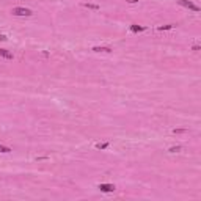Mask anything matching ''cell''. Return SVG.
I'll return each instance as SVG.
<instances>
[{
    "instance_id": "7",
    "label": "cell",
    "mask_w": 201,
    "mask_h": 201,
    "mask_svg": "<svg viewBox=\"0 0 201 201\" xmlns=\"http://www.w3.org/2000/svg\"><path fill=\"white\" fill-rule=\"evenodd\" d=\"M85 8H91V9H99V5H94V3H83Z\"/></svg>"
},
{
    "instance_id": "9",
    "label": "cell",
    "mask_w": 201,
    "mask_h": 201,
    "mask_svg": "<svg viewBox=\"0 0 201 201\" xmlns=\"http://www.w3.org/2000/svg\"><path fill=\"white\" fill-rule=\"evenodd\" d=\"M0 152H5V154H8V152H11V149H9L8 146H3V145H0Z\"/></svg>"
},
{
    "instance_id": "3",
    "label": "cell",
    "mask_w": 201,
    "mask_h": 201,
    "mask_svg": "<svg viewBox=\"0 0 201 201\" xmlns=\"http://www.w3.org/2000/svg\"><path fill=\"white\" fill-rule=\"evenodd\" d=\"M98 189L104 193H110V192H115V185L113 184H99Z\"/></svg>"
},
{
    "instance_id": "1",
    "label": "cell",
    "mask_w": 201,
    "mask_h": 201,
    "mask_svg": "<svg viewBox=\"0 0 201 201\" xmlns=\"http://www.w3.org/2000/svg\"><path fill=\"white\" fill-rule=\"evenodd\" d=\"M13 14L14 16H25V18H28V16H32V9L28 8H22V6H16V8H13Z\"/></svg>"
},
{
    "instance_id": "13",
    "label": "cell",
    "mask_w": 201,
    "mask_h": 201,
    "mask_svg": "<svg viewBox=\"0 0 201 201\" xmlns=\"http://www.w3.org/2000/svg\"><path fill=\"white\" fill-rule=\"evenodd\" d=\"M6 39H8V38H6L5 35H0V41H6Z\"/></svg>"
},
{
    "instance_id": "10",
    "label": "cell",
    "mask_w": 201,
    "mask_h": 201,
    "mask_svg": "<svg viewBox=\"0 0 201 201\" xmlns=\"http://www.w3.org/2000/svg\"><path fill=\"white\" fill-rule=\"evenodd\" d=\"M107 146H109V143H98V145H96V148H98V149H105Z\"/></svg>"
},
{
    "instance_id": "12",
    "label": "cell",
    "mask_w": 201,
    "mask_h": 201,
    "mask_svg": "<svg viewBox=\"0 0 201 201\" xmlns=\"http://www.w3.org/2000/svg\"><path fill=\"white\" fill-rule=\"evenodd\" d=\"M173 132L175 134H182V132H185V129H175Z\"/></svg>"
},
{
    "instance_id": "6",
    "label": "cell",
    "mask_w": 201,
    "mask_h": 201,
    "mask_svg": "<svg viewBox=\"0 0 201 201\" xmlns=\"http://www.w3.org/2000/svg\"><path fill=\"white\" fill-rule=\"evenodd\" d=\"M143 30H145V27H142V25H130V32L132 33H138V32H143Z\"/></svg>"
},
{
    "instance_id": "14",
    "label": "cell",
    "mask_w": 201,
    "mask_h": 201,
    "mask_svg": "<svg viewBox=\"0 0 201 201\" xmlns=\"http://www.w3.org/2000/svg\"><path fill=\"white\" fill-rule=\"evenodd\" d=\"M193 50H195V52H196V50H200V46L195 44V46H193Z\"/></svg>"
},
{
    "instance_id": "15",
    "label": "cell",
    "mask_w": 201,
    "mask_h": 201,
    "mask_svg": "<svg viewBox=\"0 0 201 201\" xmlns=\"http://www.w3.org/2000/svg\"><path fill=\"white\" fill-rule=\"evenodd\" d=\"M127 2H129V3H137L138 0H127Z\"/></svg>"
},
{
    "instance_id": "11",
    "label": "cell",
    "mask_w": 201,
    "mask_h": 201,
    "mask_svg": "<svg viewBox=\"0 0 201 201\" xmlns=\"http://www.w3.org/2000/svg\"><path fill=\"white\" fill-rule=\"evenodd\" d=\"M181 151V146H173V148H170V152H179Z\"/></svg>"
},
{
    "instance_id": "5",
    "label": "cell",
    "mask_w": 201,
    "mask_h": 201,
    "mask_svg": "<svg viewBox=\"0 0 201 201\" xmlns=\"http://www.w3.org/2000/svg\"><path fill=\"white\" fill-rule=\"evenodd\" d=\"M93 50H94V52H107V53L112 52V49H110V47H104V46H102V47H100V46H94Z\"/></svg>"
},
{
    "instance_id": "4",
    "label": "cell",
    "mask_w": 201,
    "mask_h": 201,
    "mask_svg": "<svg viewBox=\"0 0 201 201\" xmlns=\"http://www.w3.org/2000/svg\"><path fill=\"white\" fill-rule=\"evenodd\" d=\"M0 57L2 58H5V60H13L14 57H13V53L9 52V50H6V49H0Z\"/></svg>"
},
{
    "instance_id": "2",
    "label": "cell",
    "mask_w": 201,
    "mask_h": 201,
    "mask_svg": "<svg viewBox=\"0 0 201 201\" xmlns=\"http://www.w3.org/2000/svg\"><path fill=\"white\" fill-rule=\"evenodd\" d=\"M177 3H179L181 6H184V8H189V9H192V11H195V13L200 11V6H196L195 3L189 2V0H177Z\"/></svg>"
},
{
    "instance_id": "8",
    "label": "cell",
    "mask_w": 201,
    "mask_h": 201,
    "mask_svg": "<svg viewBox=\"0 0 201 201\" xmlns=\"http://www.w3.org/2000/svg\"><path fill=\"white\" fill-rule=\"evenodd\" d=\"M173 28V24H168V25H160L159 27V30L160 32H163V30H171Z\"/></svg>"
}]
</instances>
